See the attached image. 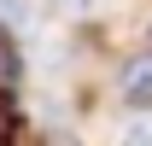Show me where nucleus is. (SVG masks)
Masks as SVG:
<instances>
[{
    "mask_svg": "<svg viewBox=\"0 0 152 146\" xmlns=\"http://www.w3.org/2000/svg\"><path fill=\"white\" fill-rule=\"evenodd\" d=\"M58 146H76V140H58Z\"/></svg>",
    "mask_w": 152,
    "mask_h": 146,
    "instance_id": "nucleus-4",
    "label": "nucleus"
},
{
    "mask_svg": "<svg viewBox=\"0 0 152 146\" xmlns=\"http://www.w3.org/2000/svg\"><path fill=\"white\" fill-rule=\"evenodd\" d=\"M117 88H123V99H129V105H152V53L129 58V64H123V82H117Z\"/></svg>",
    "mask_w": 152,
    "mask_h": 146,
    "instance_id": "nucleus-1",
    "label": "nucleus"
},
{
    "mask_svg": "<svg viewBox=\"0 0 152 146\" xmlns=\"http://www.w3.org/2000/svg\"><path fill=\"white\" fill-rule=\"evenodd\" d=\"M47 6H53V12H82L88 0H47Z\"/></svg>",
    "mask_w": 152,
    "mask_h": 146,
    "instance_id": "nucleus-3",
    "label": "nucleus"
},
{
    "mask_svg": "<svg viewBox=\"0 0 152 146\" xmlns=\"http://www.w3.org/2000/svg\"><path fill=\"white\" fill-rule=\"evenodd\" d=\"M123 146H152V128H129V134H123Z\"/></svg>",
    "mask_w": 152,
    "mask_h": 146,
    "instance_id": "nucleus-2",
    "label": "nucleus"
}]
</instances>
